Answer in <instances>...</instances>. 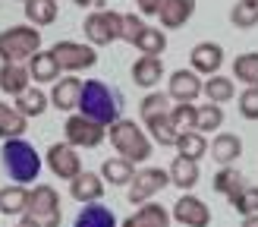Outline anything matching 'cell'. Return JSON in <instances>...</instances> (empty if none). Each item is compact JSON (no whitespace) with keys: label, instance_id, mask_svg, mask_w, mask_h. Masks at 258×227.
Listing matches in <instances>:
<instances>
[{"label":"cell","instance_id":"30","mask_svg":"<svg viewBox=\"0 0 258 227\" xmlns=\"http://www.w3.org/2000/svg\"><path fill=\"white\" fill-rule=\"evenodd\" d=\"M47 104H50V98L41 88H25L22 95H16V110L25 114V117H41L47 110Z\"/></svg>","mask_w":258,"mask_h":227},{"label":"cell","instance_id":"15","mask_svg":"<svg viewBox=\"0 0 258 227\" xmlns=\"http://www.w3.org/2000/svg\"><path fill=\"white\" fill-rule=\"evenodd\" d=\"M70 196L76 202H82V205H88V202H101V196H104V177L92 174V171H82L79 177L70 180Z\"/></svg>","mask_w":258,"mask_h":227},{"label":"cell","instance_id":"13","mask_svg":"<svg viewBox=\"0 0 258 227\" xmlns=\"http://www.w3.org/2000/svg\"><path fill=\"white\" fill-rule=\"evenodd\" d=\"M82 79L76 73L63 76V79L54 82V88H50V104H54L57 110L70 114V110H79V101H82Z\"/></svg>","mask_w":258,"mask_h":227},{"label":"cell","instance_id":"32","mask_svg":"<svg viewBox=\"0 0 258 227\" xmlns=\"http://www.w3.org/2000/svg\"><path fill=\"white\" fill-rule=\"evenodd\" d=\"M214 193H221V196H230V193H236L239 186H246V177H242V171H236L233 164H221V171L214 174Z\"/></svg>","mask_w":258,"mask_h":227},{"label":"cell","instance_id":"16","mask_svg":"<svg viewBox=\"0 0 258 227\" xmlns=\"http://www.w3.org/2000/svg\"><path fill=\"white\" fill-rule=\"evenodd\" d=\"M170 221H173V211H167L158 202H145V205H139L133 218L123 221V227H170Z\"/></svg>","mask_w":258,"mask_h":227},{"label":"cell","instance_id":"11","mask_svg":"<svg viewBox=\"0 0 258 227\" xmlns=\"http://www.w3.org/2000/svg\"><path fill=\"white\" fill-rule=\"evenodd\" d=\"M173 211V221L176 224H183V227H208L211 224V208H208V202L199 199V196H179L176 199V205L170 208Z\"/></svg>","mask_w":258,"mask_h":227},{"label":"cell","instance_id":"29","mask_svg":"<svg viewBox=\"0 0 258 227\" xmlns=\"http://www.w3.org/2000/svg\"><path fill=\"white\" fill-rule=\"evenodd\" d=\"M25 19L38 29L57 22V0H25Z\"/></svg>","mask_w":258,"mask_h":227},{"label":"cell","instance_id":"10","mask_svg":"<svg viewBox=\"0 0 258 227\" xmlns=\"http://www.w3.org/2000/svg\"><path fill=\"white\" fill-rule=\"evenodd\" d=\"M47 167L54 177L70 183L73 177L82 174V158H79V151H76V145H70L67 139H63V142H54L47 148Z\"/></svg>","mask_w":258,"mask_h":227},{"label":"cell","instance_id":"34","mask_svg":"<svg viewBox=\"0 0 258 227\" xmlns=\"http://www.w3.org/2000/svg\"><path fill=\"white\" fill-rule=\"evenodd\" d=\"M133 47H139V54L161 57L164 50H167V35H164V29H151V25H145V32L139 35V41Z\"/></svg>","mask_w":258,"mask_h":227},{"label":"cell","instance_id":"31","mask_svg":"<svg viewBox=\"0 0 258 227\" xmlns=\"http://www.w3.org/2000/svg\"><path fill=\"white\" fill-rule=\"evenodd\" d=\"M202 95H208V101H214V104H227V101H233L236 95V88H233V79H227V76L221 73H214L205 79V92Z\"/></svg>","mask_w":258,"mask_h":227},{"label":"cell","instance_id":"27","mask_svg":"<svg viewBox=\"0 0 258 227\" xmlns=\"http://www.w3.org/2000/svg\"><path fill=\"white\" fill-rule=\"evenodd\" d=\"M242 155V139L236 133H214V145H211V158L217 164H233Z\"/></svg>","mask_w":258,"mask_h":227},{"label":"cell","instance_id":"41","mask_svg":"<svg viewBox=\"0 0 258 227\" xmlns=\"http://www.w3.org/2000/svg\"><path fill=\"white\" fill-rule=\"evenodd\" d=\"M239 114L246 120H258V85H249L246 92H239Z\"/></svg>","mask_w":258,"mask_h":227},{"label":"cell","instance_id":"44","mask_svg":"<svg viewBox=\"0 0 258 227\" xmlns=\"http://www.w3.org/2000/svg\"><path fill=\"white\" fill-rule=\"evenodd\" d=\"M239 227H258V214H246V218H242V224Z\"/></svg>","mask_w":258,"mask_h":227},{"label":"cell","instance_id":"9","mask_svg":"<svg viewBox=\"0 0 258 227\" xmlns=\"http://www.w3.org/2000/svg\"><path fill=\"white\" fill-rule=\"evenodd\" d=\"M167 183H170V171L142 167V171H136L133 183H129V202H133V205H145V202H151Z\"/></svg>","mask_w":258,"mask_h":227},{"label":"cell","instance_id":"20","mask_svg":"<svg viewBox=\"0 0 258 227\" xmlns=\"http://www.w3.org/2000/svg\"><path fill=\"white\" fill-rule=\"evenodd\" d=\"M101 177H104V183H110V186H129L133 177H136V161H129L123 155L107 158L101 164Z\"/></svg>","mask_w":258,"mask_h":227},{"label":"cell","instance_id":"7","mask_svg":"<svg viewBox=\"0 0 258 227\" xmlns=\"http://www.w3.org/2000/svg\"><path fill=\"white\" fill-rule=\"evenodd\" d=\"M63 139H67L70 145H76V148H98L107 139V126L92 120V117H85V114L79 110V114H70L67 117Z\"/></svg>","mask_w":258,"mask_h":227},{"label":"cell","instance_id":"40","mask_svg":"<svg viewBox=\"0 0 258 227\" xmlns=\"http://www.w3.org/2000/svg\"><path fill=\"white\" fill-rule=\"evenodd\" d=\"M142 32H145V19L136 16V13H123V41L136 44Z\"/></svg>","mask_w":258,"mask_h":227},{"label":"cell","instance_id":"42","mask_svg":"<svg viewBox=\"0 0 258 227\" xmlns=\"http://www.w3.org/2000/svg\"><path fill=\"white\" fill-rule=\"evenodd\" d=\"M139 10H142V16H158L161 7H164V0H136Z\"/></svg>","mask_w":258,"mask_h":227},{"label":"cell","instance_id":"18","mask_svg":"<svg viewBox=\"0 0 258 227\" xmlns=\"http://www.w3.org/2000/svg\"><path fill=\"white\" fill-rule=\"evenodd\" d=\"M164 76V63L161 57H151V54H139V60L133 63V82L139 88H154Z\"/></svg>","mask_w":258,"mask_h":227},{"label":"cell","instance_id":"23","mask_svg":"<svg viewBox=\"0 0 258 227\" xmlns=\"http://www.w3.org/2000/svg\"><path fill=\"white\" fill-rule=\"evenodd\" d=\"M199 177H202L199 161H189V158H183V155H176V158L170 161V183H173L176 189H196Z\"/></svg>","mask_w":258,"mask_h":227},{"label":"cell","instance_id":"33","mask_svg":"<svg viewBox=\"0 0 258 227\" xmlns=\"http://www.w3.org/2000/svg\"><path fill=\"white\" fill-rule=\"evenodd\" d=\"M233 79H239L242 85H258V50L236 54V60H233Z\"/></svg>","mask_w":258,"mask_h":227},{"label":"cell","instance_id":"2","mask_svg":"<svg viewBox=\"0 0 258 227\" xmlns=\"http://www.w3.org/2000/svg\"><path fill=\"white\" fill-rule=\"evenodd\" d=\"M107 142L117 148V155H123V158H129V161H148L151 158V136L142 130V126L136 123V120H126V117H120L117 123H110L107 126Z\"/></svg>","mask_w":258,"mask_h":227},{"label":"cell","instance_id":"37","mask_svg":"<svg viewBox=\"0 0 258 227\" xmlns=\"http://www.w3.org/2000/svg\"><path fill=\"white\" fill-rule=\"evenodd\" d=\"M221 126H224V110H221V104L208 101V104L199 107V123H196V130H202L205 136H208V133H217Z\"/></svg>","mask_w":258,"mask_h":227},{"label":"cell","instance_id":"36","mask_svg":"<svg viewBox=\"0 0 258 227\" xmlns=\"http://www.w3.org/2000/svg\"><path fill=\"white\" fill-rule=\"evenodd\" d=\"M230 199V205H233L242 218H246V214H258V186H239L236 193H230L227 196Z\"/></svg>","mask_w":258,"mask_h":227},{"label":"cell","instance_id":"26","mask_svg":"<svg viewBox=\"0 0 258 227\" xmlns=\"http://www.w3.org/2000/svg\"><path fill=\"white\" fill-rule=\"evenodd\" d=\"M173 148H176V155H183V158H189V161H202V158L211 151V145H208V139H205L202 130L179 133V139H176Z\"/></svg>","mask_w":258,"mask_h":227},{"label":"cell","instance_id":"39","mask_svg":"<svg viewBox=\"0 0 258 227\" xmlns=\"http://www.w3.org/2000/svg\"><path fill=\"white\" fill-rule=\"evenodd\" d=\"M230 22L236 25V29H255L258 25V7H252V4H239L230 10Z\"/></svg>","mask_w":258,"mask_h":227},{"label":"cell","instance_id":"25","mask_svg":"<svg viewBox=\"0 0 258 227\" xmlns=\"http://www.w3.org/2000/svg\"><path fill=\"white\" fill-rule=\"evenodd\" d=\"M145 130H148V136L154 139L158 145H176V139H179V133H176V126H173V120H170V110L167 114H154V117H145Z\"/></svg>","mask_w":258,"mask_h":227},{"label":"cell","instance_id":"28","mask_svg":"<svg viewBox=\"0 0 258 227\" xmlns=\"http://www.w3.org/2000/svg\"><path fill=\"white\" fill-rule=\"evenodd\" d=\"M29 205V189L25 183H10L0 189V214H22Z\"/></svg>","mask_w":258,"mask_h":227},{"label":"cell","instance_id":"5","mask_svg":"<svg viewBox=\"0 0 258 227\" xmlns=\"http://www.w3.org/2000/svg\"><path fill=\"white\" fill-rule=\"evenodd\" d=\"M41 50V29L38 25H13L0 32V60L4 63H22L32 60Z\"/></svg>","mask_w":258,"mask_h":227},{"label":"cell","instance_id":"12","mask_svg":"<svg viewBox=\"0 0 258 227\" xmlns=\"http://www.w3.org/2000/svg\"><path fill=\"white\" fill-rule=\"evenodd\" d=\"M224 60H227V54H224V47L217 44V41H202V44L192 47L189 67L196 70L199 76H214V73H221Z\"/></svg>","mask_w":258,"mask_h":227},{"label":"cell","instance_id":"35","mask_svg":"<svg viewBox=\"0 0 258 227\" xmlns=\"http://www.w3.org/2000/svg\"><path fill=\"white\" fill-rule=\"evenodd\" d=\"M170 120L176 126V133H189V130H196V123H199V107H196V101H179V104L170 107Z\"/></svg>","mask_w":258,"mask_h":227},{"label":"cell","instance_id":"24","mask_svg":"<svg viewBox=\"0 0 258 227\" xmlns=\"http://www.w3.org/2000/svg\"><path fill=\"white\" fill-rule=\"evenodd\" d=\"M73 227H117V218H113V211L107 205L88 202V205H82V211L76 214Z\"/></svg>","mask_w":258,"mask_h":227},{"label":"cell","instance_id":"14","mask_svg":"<svg viewBox=\"0 0 258 227\" xmlns=\"http://www.w3.org/2000/svg\"><path fill=\"white\" fill-rule=\"evenodd\" d=\"M202 92H205V82L199 79L196 70H176L170 76V82H167V95H170L176 104L179 101H196Z\"/></svg>","mask_w":258,"mask_h":227},{"label":"cell","instance_id":"21","mask_svg":"<svg viewBox=\"0 0 258 227\" xmlns=\"http://www.w3.org/2000/svg\"><path fill=\"white\" fill-rule=\"evenodd\" d=\"M60 63L54 57V50H38V54L29 60V73H32V79L41 85V82H57L60 79Z\"/></svg>","mask_w":258,"mask_h":227},{"label":"cell","instance_id":"1","mask_svg":"<svg viewBox=\"0 0 258 227\" xmlns=\"http://www.w3.org/2000/svg\"><path fill=\"white\" fill-rule=\"evenodd\" d=\"M79 110L85 114V117L110 126V123H117L123 117V95L117 92V88H110L104 79H88L82 85Z\"/></svg>","mask_w":258,"mask_h":227},{"label":"cell","instance_id":"38","mask_svg":"<svg viewBox=\"0 0 258 227\" xmlns=\"http://www.w3.org/2000/svg\"><path fill=\"white\" fill-rule=\"evenodd\" d=\"M170 95L167 92H148L145 98H142V104H139V117L145 120V117H154V114H167L173 104H170Z\"/></svg>","mask_w":258,"mask_h":227},{"label":"cell","instance_id":"17","mask_svg":"<svg viewBox=\"0 0 258 227\" xmlns=\"http://www.w3.org/2000/svg\"><path fill=\"white\" fill-rule=\"evenodd\" d=\"M192 13H196V0H164V7L158 13V19L164 29H183V25L192 19Z\"/></svg>","mask_w":258,"mask_h":227},{"label":"cell","instance_id":"8","mask_svg":"<svg viewBox=\"0 0 258 227\" xmlns=\"http://www.w3.org/2000/svg\"><path fill=\"white\" fill-rule=\"evenodd\" d=\"M54 57L57 63L67 73H82L88 67H95L98 63V47L95 44H82V41H57L54 47Z\"/></svg>","mask_w":258,"mask_h":227},{"label":"cell","instance_id":"47","mask_svg":"<svg viewBox=\"0 0 258 227\" xmlns=\"http://www.w3.org/2000/svg\"><path fill=\"white\" fill-rule=\"evenodd\" d=\"M19 227H22V224H19Z\"/></svg>","mask_w":258,"mask_h":227},{"label":"cell","instance_id":"22","mask_svg":"<svg viewBox=\"0 0 258 227\" xmlns=\"http://www.w3.org/2000/svg\"><path fill=\"white\" fill-rule=\"evenodd\" d=\"M25 126H29V117L16 110V104H7L0 101V139H22L25 136Z\"/></svg>","mask_w":258,"mask_h":227},{"label":"cell","instance_id":"4","mask_svg":"<svg viewBox=\"0 0 258 227\" xmlns=\"http://www.w3.org/2000/svg\"><path fill=\"white\" fill-rule=\"evenodd\" d=\"M0 158H4V171L10 174L13 183H35L38 180L41 158H38V151L25 139H7L4 148H0Z\"/></svg>","mask_w":258,"mask_h":227},{"label":"cell","instance_id":"6","mask_svg":"<svg viewBox=\"0 0 258 227\" xmlns=\"http://www.w3.org/2000/svg\"><path fill=\"white\" fill-rule=\"evenodd\" d=\"M82 32L88 38V44H95V47L113 44L117 38H123V13H117V10L88 13L85 22H82Z\"/></svg>","mask_w":258,"mask_h":227},{"label":"cell","instance_id":"45","mask_svg":"<svg viewBox=\"0 0 258 227\" xmlns=\"http://www.w3.org/2000/svg\"><path fill=\"white\" fill-rule=\"evenodd\" d=\"M242 4H252V7H258V0H242Z\"/></svg>","mask_w":258,"mask_h":227},{"label":"cell","instance_id":"43","mask_svg":"<svg viewBox=\"0 0 258 227\" xmlns=\"http://www.w3.org/2000/svg\"><path fill=\"white\" fill-rule=\"evenodd\" d=\"M73 4H76V7H82V10H92V7H95V10H107V7H104V0H73Z\"/></svg>","mask_w":258,"mask_h":227},{"label":"cell","instance_id":"3","mask_svg":"<svg viewBox=\"0 0 258 227\" xmlns=\"http://www.w3.org/2000/svg\"><path fill=\"white\" fill-rule=\"evenodd\" d=\"M22 227H60L63 211H60V193L47 183H38L29 189V205L19 214Z\"/></svg>","mask_w":258,"mask_h":227},{"label":"cell","instance_id":"46","mask_svg":"<svg viewBox=\"0 0 258 227\" xmlns=\"http://www.w3.org/2000/svg\"><path fill=\"white\" fill-rule=\"evenodd\" d=\"M22 4H25V0H22Z\"/></svg>","mask_w":258,"mask_h":227},{"label":"cell","instance_id":"19","mask_svg":"<svg viewBox=\"0 0 258 227\" xmlns=\"http://www.w3.org/2000/svg\"><path fill=\"white\" fill-rule=\"evenodd\" d=\"M29 79H32L29 67H22V63H0V92L16 98L29 88Z\"/></svg>","mask_w":258,"mask_h":227}]
</instances>
